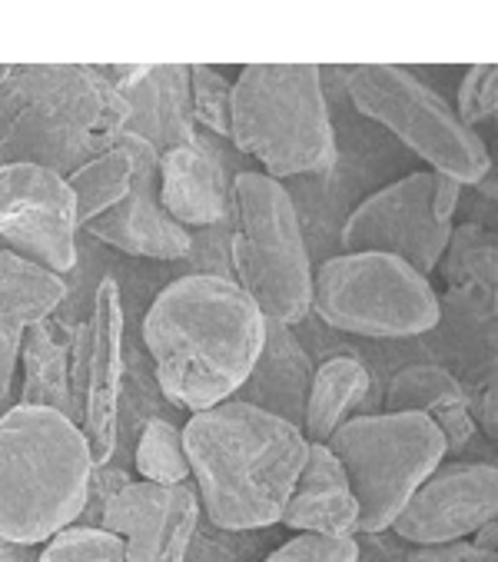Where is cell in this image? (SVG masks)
Listing matches in <instances>:
<instances>
[{
  "label": "cell",
  "instance_id": "cell-17",
  "mask_svg": "<svg viewBox=\"0 0 498 562\" xmlns=\"http://www.w3.org/2000/svg\"><path fill=\"white\" fill-rule=\"evenodd\" d=\"M309 383H313V360L303 350V344L296 340L293 326L267 319L263 350H260L253 370H249V376L242 380V386L236 390V396H229V400L249 403V406L267 409V413L299 426Z\"/></svg>",
  "mask_w": 498,
  "mask_h": 562
},
{
  "label": "cell",
  "instance_id": "cell-13",
  "mask_svg": "<svg viewBox=\"0 0 498 562\" xmlns=\"http://www.w3.org/2000/svg\"><path fill=\"white\" fill-rule=\"evenodd\" d=\"M116 144L134 157L131 193L103 216L90 220L83 231L103 240L106 247L131 254V257L183 260L193 250V237L160 203V180H157L160 150L134 131H120Z\"/></svg>",
  "mask_w": 498,
  "mask_h": 562
},
{
  "label": "cell",
  "instance_id": "cell-11",
  "mask_svg": "<svg viewBox=\"0 0 498 562\" xmlns=\"http://www.w3.org/2000/svg\"><path fill=\"white\" fill-rule=\"evenodd\" d=\"M123 393V300L116 280H103L77 333L70 367V419L87 436L93 467L116 449Z\"/></svg>",
  "mask_w": 498,
  "mask_h": 562
},
{
  "label": "cell",
  "instance_id": "cell-6",
  "mask_svg": "<svg viewBox=\"0 0 498 562\" xmlns=\"http://www.w3.org/2000/svg\"><path fill=\"white\" fill-rule=\"evenodd\" d=\"M239 231L233 237L236 286L263 319L296 326L313 310V263L299 213L280 180L246 170L233 180Z\"/></svg>",
  "mask_w": 498,
  "mask_h": 562
},
{
  "label": "cell",
  "instance_id": "cell-16",
  "mask_svg": "<svg viewBox=\"0 0 498 562\" xmlns=\"http://www.w3.org/2000/svg\"><path fill=\"white\" fill-rule=\"evenodd\" d=\"M283 526L313 536H355L359 532V503L352 496L349 476L326 442H309L306 460L296 480V490L280 516Z\"/></svg>",
  "mask_w": 498,
  "mask_h": 562
},
{
  "label": "cell",
  "instance_id": "cell-2",
  "mask_svg": "<svg viewBox=\"0 0 498 562\" xmlns=\"http://www.w3.org/2000/svg\"><path fill=\"white\" fill-rule=\"evenodd\" d=\"M306 446L299 426L239 400L200 409L183 426L190 476L200 486L206 519L223 532H253L280 522Z\"/></svg>",
  "mask_w": 498,
  "mask_h": 562
},
{
  "label": "cell",
  "instance_id": "cell-31",
  "mask_svg": "<svg viewBox=\"0 0 498 562\" xmlns=\"http://www.w3.org/2000/svg\"><path fill=\"white\" fill-rule=\"evenodd\" d=\"M459 196H462V183H455L452 177H442L435 173V193H432V203H435V213L442 220L452 223L455 210H459Z\"/></svg>",
  "mask_w": 498,
  "mask_h": 562
},
{
  "label": "cell",
  "instance_id": "cell-29",
  "mask_svg": "<svg viewBox=\"0 0 498 562\" xmlns=\"http://www.w3.org/2000/svg\"><path fill=\"white\" fill-rule=\"evenodd\" d=\"M21 340H24V333L0 313V403H4V396L11 393L18 357H21Z\"/></svg>",
  "mask_w": 498,
  "mask_h": 562
},
{
  "label": "cell",
  "instance_id": "cell-8",
  "mask_svg": "<svg viewBox=\"0 0 498 562\" xmlns=\"http://www.w3.org/2000/svg\"><path fill=\"white\" fill-rule=\"evenodd\" d=\"M313 310L336 329L406 340L439 323V296L419 270L389 254H339L313 270Z\"/></svg>",
  "mask_w": 498,
  "mask_h": 562
},
{
  "label": "cell",
  "instance_id": "cell-23",
  "mask_svg": "<svg viewBox=\"0 0 498 562\" xmlns=\"http://www.w3.org/2000/svg\"><path fill=\"white\" fill-rule=\"evenodd\" d=\"M131 183H134V157L120 144L106 147L103 154H97L93 160L77 167L67 177V187L77 200V223L80 227H87L90 220L113 210L123 196L131 193Z\"/></svg>",
  "mask_w": 498,
  "mask_h": 562
},
{
  "label": "cell",
  "instance_id": "cell-15",
  "mask_svg": "<svg viewBox=\"0 0 498 562\" xmlns=\"http://www.w3.org/2000/svg\"><path fill=\"white\" fill-rule=\"evenodd\" d=\"M498 516L495 463H442L396 516L393 532L412 546L468 539Z\"/></svg>",
  "mask_w": 498,
  "mask_h": 562
},
{
  "label": "cell",
  "instance_id": "cell-32",
  "mask_svg": "<svg viewBox=\"0 0 498 562\" xmlns=\"http://www.w3.org/2000/svg\"><path fill=\"white\" fill-rule=\"evenodd\" d=\"M478 552H495V546H498V522L491 519V522H485V526H478L475 532H472V539H468Z\"/></svg>",
  "mask_w": 498,
  "mask_h": 562
},
{
  "label": "cell",
  "instance_id": "cell-10",
  "mask_svg": "<svg viewBox=\"0 0 498 562\" xmlns=\"http://www.w3.org/2000/svg\"><path fill=\"white\" fill-rule=\"evenodd\" d=\"M435 173L416 170L365 196L339 234L342 254H389L429 277L452 244V223L432 203Z\"/></svg>",
  "mask_w": 498,
  "mask_h": 562
},
{
  "label": "cell",
  "instance_id": "cell-7",
  "mask_svg": "<svg viewBox=\"0 0 498 562\" xmlns=\"http://www.w3.org/2000/svg\"><path fill=\"white\" fill-rule=\"evenodd\" d=\"M326 446L349 476L359 503V532L365 536L393 529L412 493L449 453L442 429L422 413L349 416Z\"/></svg>",
  "mask_w": 498,
  "mask_h": 562
},
{
  "label": "cell",
  "instance_id": "cell-12",
  "mask_svg": "<svg viewBox=\"0 0 498 562\" xmlns=\"http://www.w3.org/2000/svg\"><path fill=\"white\" fill-rule=\"evenodd\" d=\"M77 200L67 177L37 164H0V240L64 277L77 263Z\"/></svg>",
  "mask_w": 498,
  "mask_h": 562
},
{
  "label": "cell",
  "instance_id": "cell-30",
  "mask_svg": "<svg viewBox=\"0 0 498 562\" xmlns=\"http://www.w3.org/2000/svg\"><path fill=\"white\" fill-rule=\"evenodd\" d=\"M478 555H495V552H478L468 539H455L439 546H416V552L406 562H472Z\"/></svg>",
  "mask_w": 498,
  "mask_h": 562
},
{
  "label": "cell",
  "instance_id": "cell-1",
  "mask_svg": "<svg viewBox=\"0 0 498 562\" xmlns=\"http://www.w3.org/2000/svg\"><path fill=\"white\" fill-rule=\"evenodd\" d=\"M267 340V319L236 280L190 273L170 283L144 319L163 396L190 413L210 409L242 386Z\"/></svg>",
  "mask_w": 498,
  "mask_h": 562
},
{
  "label": "cell",
  "instance_id": "cell-35",
  "mask_svg": "<svg viewBox=\"0 0 498 562\" xmlns=\"http://www.w3.org/2000/svg\"><path fill=\"white\" fill-rule=\"evenodd\" d=\"M399 562H406V559H399Z\"/></svg>",
  "mask_w": 498,
  "mask_h": 562
},
{
  "label": "cell",
  "instance_id": "cell-26",
  "mask_svg": "<svg viewBox=\"0 0 498 562\" xmlns=\"http://www.w3.org/2000/svg\"><path fill=\"white\" fill-rule=\"evenodd\" d=\"M190 74V110L193 121L213 131L216 137H229V103H233V83L210 64L186 67Z\"/></svg>",
  "mask_w": 498,
  "mask_h": 562
},
{
  "label": "cell",
  "instance_id": "cell-19",
  "mask_svg": "<svg viewBox=\"0 0 498 562\" xmlns=\"http://www.w3.org/2000/svg\"><path fill=\"white\" fill-rule=\"evenodd\" d=\"M383 413H422L429 416L449 449H465L475 436V416L465 386L435 363H412L399 370L386 390Z\"/></svg>",
  "mask_w": 498,
  "mask_h": 562
},
{
  "label": "cell",
  "instance_id": "cell-27",
  "mask_svg": "<svg viewBox=\"0 0 498 562\" xmlns=\"http://www.w3.org/2000/svg\"><path fill=\"white\" fill-rule=\"evenodd\" d=\"M455 114L468 131L495 121V114H498V67L495 64H475L465 70V77L459 83Z\"/></svg>",
  "mask_w": 498,
  "mask_h": 562
},
{
  "label": "cell",
  "instance_id": "cell-22",
  "mask_svg": "<svg viewBox=\"0 0 498 562\" xmlns=\"http://www.w3.org/2000/svg\"><path fill=\"white\" fill-rule=\"evenodd\" d=\"M21 363H24L21 406H47L70 416V353L47 329V323L24 329Z\"/></svg>",
  "mask_w": 498,
  "mask_h": 562
},
{
  "label": "cell",
  "instance_id": "cell-20",
  "mask_svg": "<svg viewBox=\"0 0 498 562\" xmlns=\"http://www.w3.org/2000/svg\"><path fill=\"white\" fill-rule=\"evenodd\" d=\"M365 396H369V370L359 360L332 357L319 370H313V383L299 423L306 442H326Z\"/></svg>",
  "mask_w": 498,
  "mask_h": 562
},
{
  "label": "cell",
  "instance_id": "cell-28",
  "mask_svg": "<svg viewBox=\"0 0 498 562\" xmlns=\"http://www.w3.org/2000/svg\"><path fill=\"white\" fill-rule=\"evenodd\" d=\"M263 562H359V542L355 536H313L299 532L280 549H273Z\"/></svg>",
  "mask_w": 498,
  "mask_h": 562
},
{
  "label": "cell",
  "instance_id": "cell-25",
  "mask_svg": "<svg viewBox=\"0 0 498 562\" xmlns=\"http://www.w3.org/2000/svg\"><path fill=\"white\" fill-rule=\"evenodd\" d=\"M34 562H127V542L103 526L73 522L54 532Z\"/></svg>",
  "mask_w": 498,
  "mask_h": 562
},
{
  "label": "cell",
  "instance_id": "cell-5",
  "mask_svg": "<svg viewBox=\"0 0 498 562\" xmlns=\"http://www.w3.org/2000/svg\"><path fill=\"white\" fill-rule=\"evenodd\" d=\"M229 140L257 157L267 177L329 173L336 137L316 64H249L233 83Z\"/></svg>",
  "mask_w": 498,
  "mask_h": 562
},
{
  "label": "cell",
  "instance_id": "cell-34",
  "mask_svg": "<svg viewBox=\"0 0 498 562\" xmlns=\"http://www.w3.org/2000/svg\"><path fill=\"white\" fill-rule=\"evenodd\" d=\"M472 562H495V555H478V559H472Z\"/></svg>",
  "mask_w": 498,
  "mask_h": 562
},
{
  "label": "cell",
  "instance_id": "cell-3",
  "mask_svg": "<svg viewBox=\"0 0 498 562\" xmlns=\"http://www.w3.org/2000/svg\"><path fill=\"white\" fill-rule=\"evenodd\" d=\"M90 483V446L67 413L18 403L0 416V539L8 546H41L73 526Z\"/></svg>",
  "mask_w": 498,
  "mask_h": 562
},
{
  "label": "cell",
  "instance_id": "cell-9",
  "mask_svg": "<svg viewBox=\"0 0 498 562\" xmlns=\"http://www.w3.org/2000/svg\"><path fill=\"white\" fill-rule=\"evenodd\" d=\"M349 97L359 114L389 127L432 167V173L452 177L462 187L482 183L491 173L485 140L459 121L455 106H449L442 93L406 67L362 64L349 70Z\"/></svg>",
  "mask_w": 498,
  "mask_h": 562
},
{
  "label": "cell",
  "instance_id": "cell-14",
  "mask_svg": "<svg viewBox=\"0 0 498 562\" xmlns=\"http://www.w3.org/2000/svg\"><path fill=\"white\" fill-rule=\"evenodd\" d=\"M100 526L123 536L127 562H186L200 529V499L183 486L123 480L100 509Z\"/></svg>",
  "mask_w": 498,
  "mask_h": 562
},
{
  "label": "cell",
  "instance_id": "cell-21",
  "mask_svg": "<svg viewBox=\"0 0 498 562\" xmlns=\"http://www.w3.org/2000/svg\"><path fill=\"white\" fill-rule=\"evenodd\" d=\"M67 296L64 277L0 250V313H4L21 333L44 323Z\"/></svg>",
  "mask_w": 498,
  "mask_h": 562
},
{
  "label": "cell",
  "instance_id": "cell-4",
  "mask_svg": "<svg viewBox=\"0 0 498 562\" xmlns=\"http://www.w3.org/2000/svg\"><path fill=\"white\" fill-rule=\"evenodd\" d=\"M8 90L24 106L4 134V164H37L60 177L113 147L134 114L103 70L80 64L21 67Z\"/></svg>",
  "mask_w": 498,
  "mask_h": 562
},
{
  "label": "cell",
  "instance_id": "cell-18",
  "mask_svg": "<svg viewBox=\"0 0 498 562\" xmlns=\"http://www.w3.org/2000/svg\"><path fill=\"white\" fill-rule=\"evenodd\" d=\"M160 203L180 227H213L226 216L229 187L219 160L196 140L160 150Z\"/></svg>",
  "mask_w": 498,
  "mask_h": 562
},
{
  "label": "cell",
  "instance_id": "cell-33",
  "mask_svg": "<svg viewBox=\"0 0 498 562\" xmlns=\"http://www.w3.org/2000/svg\"><path fill=\"white\" fill-rule=\"evenodd\" d=\"M0 562H21V555L14 552V546H0Z\"/></svg>",
  "mask_w": 498,
  "mask_h": 562
},
{
  "label": "cell",
  "instance_id": "cell-24",
  "mask_svg": "<svg viewBox=\"0 0 498 562\" xmlns=\"http://www.w3.org/2000/svg\"><path fill=\"white\" fill-rule=\"evenodd\" d=\"M137 473L147 483L157 486H183L190 480V460L183 449V429H177L167 419H150L140 429L137 453H134Z\"/></svg>",
  "mask_w": 498,
  "mask_h": 562
}]
</instances>
